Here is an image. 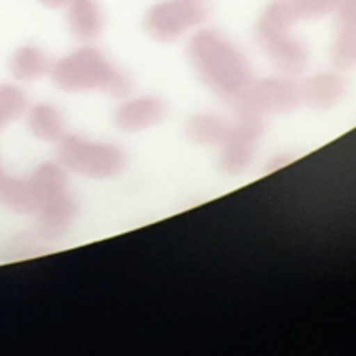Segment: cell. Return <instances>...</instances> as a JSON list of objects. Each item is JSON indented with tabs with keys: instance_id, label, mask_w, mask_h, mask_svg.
Returning a JSON list of instances; mask_svg holds the SVG:
<instances>
[{
	"instance_id": "1",
	"label": "cell",
	"mask_w": 356,
	"mask_h": 356,
	"mask_svg": "<svg viewBox=\"0 0 356 356\" xmlns=\"http://www.w3.org/2000/svg\"><path fill=\"white\" fill-rule=\"evenodd\" d=\"M190 58L202 80L222 99L235 103L252 83L247 59L219 31H198L190 42Z\"/></svg>"
},
{
	"instance_id": "2",
	"label": "cell",
	"mask_w": 356,
	"mask_h": 356,
	"mask_svg": "<svg viewBox=\"0 0 356 356\" xmlns=\"http://www.w3.org/2000/svg\"><path fill=\"white\" fill-rule=\"evenodd\" d=\"M52 82L66 92L101 90L110 96H127L131 79L111 65L97 49L83 47L65 56L51 66Z\"/></svg>"
},
{
	"instance_id": "3",
	"label": "cell",
	"mask_w": 356,
	"mask_h": 356,
	"mask_svg": "<svg viewBox=\"0 0 356 356\" xmlns=\"http://www.w3.org/2000/svg\"><path fill=\"white\" fill-rule=\"evenodd\" d=\"M58 160L63 169L96 179L117 176L125 163L118 146L70 134L58 143Z\"/></svg>"
},
{
	"instance_id": "4",
	"label": "cell",
	"mask_w": 356,
	"mask_h": 356,
	"mask_svg": "<svg viewBox=\"0 0 356 356\" xmlns=\"http://www.w3.org/2000/svg\"><path fill=\"white\" fill-rule=\"evenodd\" d=\"M294 16L287 2H273L264 9L257 23V40L278 70L296 73L305 65V51L296 38L289 35Z\"/></svg>"
},
{
	"instance_id": "5",
	"label": "cell",
	"mask_w": 356,
	"mask_h": 356,
	"mask_svg": "<svg viewBox=\"0 0 356 356\" xmlns=\"http://www.w3.org/2000/svg\"><path fill=\"white\" fill-rule=\"evenodd\" d=\"M209 10V0H163L146 14V31L155 40L172 42L204 23Z\"/></svg>"
},
{
	"instance_id": "6",
	"label": "cell",
	"mask_w": 356,
	"mask_h": 356,
	"mask_svg": "<svg viewBox=\"0 0 356 356\" xmlns=\"http://www.w3.org/2000/svg\"><path fill=\"white\" fill-rule=\"evenodd\" d=\"M299 101V89L284 79H266L250 83L245 92L235 101L240 113L270 115L292 110Z\"/></svg>"
},
{
	"instance_id": "7",
	"label": "cell",
	"mask_w": 356,
	"mask_h": 356,
	"mask_svg": "<svg viewBox=\"0 0 356 356\" xmlns=\"http://www.w3.org/2000/svg\"><path fill=\"white\" fill-rule=\"evenodd\" d=\"M261 134L263 120L259 115L240 113L238 122L229 127L228 136L221 143V169L226 174L243 172L252 160Z\"/></svg>"
},
{
	"instance_id": "8",
	"label": "cell",
	"mask_w": 356,
	"mask_h": 356,
	"mask_svg": "<svg viewBox=\"0 0 356 356\" xmlns=\"http://www.w3.org/2000/svg\"><path fill=\"white\" fill-rule=\"evenodd\" d=\"M165 117V104L155 96H139L125 101L115 113V124L124 132H141L160 124Z\"/></svg>"
},
{
	"instance_id": "9",
	"label": "cell",
	"mask_w": 356,
	"mask_h": 356,
	"mask_svg": "<svg viewBox=\"0 0 356 356\" xmlns=\"http://www.w3.org/2000/svg\"><path fill=\"white\" fill-rule=\"evenodd\" d=\"M35 214L38 218V233L45 240H54L61 236L73 221L75 202L70 197L68 191H65L45 202Z\"/></svg>"
},
{
	"instance_id": "10",
	"label": "cell",
	"mask_w": 356,
	"mask_h": 356,
	"mask_svg": "<svg viewBox=\"0 0 356 356\" xmlns=\"http://www.w3.org/2000/svg\"><path fill=\"white\" fill-rule=\"evenodd\" d=\"M0 202L17 212H37L40 197L33 174L26 179H16L0 170Z\"/></svg>"
},
{
	"instance_id": "11",
	"label": "cell",
	"mask_w": 356,
	"mask_h": 356,
	"mask_svg": "<svg viewBox=\"0 0 356 356\" xmlns=\"http://www.w3.org/2000/svg\"><path fill=\"white\" fill-rule=\"evenodd\" d=\"M68 28L79 40L89 42L103 30V14L96 0H70L66 3Z\"/></svg>"
},
{
	"instance_id": "12",
	"label": "cell",
	"mask_w": 356,
	"mask_h": 356,
	"mask_svg": "<svg viewBox=\"0 0 356 356\" xmlns=\"http://www.w3.org/2000/svg\"><path fill=\"white\" fill-rule=\"evenodd\" d=\"M28 127L38 139L59 143L66 136V125L61 113L52 104H35L28 113Z\"/></svg>"
},
{
	"instance_id": "13",
	"label": "cell",
	"mask_w": 356,
	"mask_h": 356,
	"mask_svg": "<svg viewBox=\"0 0 356 356\" xmlns=\"http://www.w3.org/2000/svg\"><path fill=\"white\" fill-rule=\"evenodd\" d=\"M232 124H226L221 117L212 113H198L190 118L186 132L198 145H219L228 136Z\"/></svg>"
},
{
	"instance_id": "14",
	"label": "cell",
	"mask_w": 356,
	"mask_h": 356,
	"mask_svg": "<svg viewBox=\"0 0 356 356\" xmlns=\"http://www.w3.org/2000/svg\"><path fill=\"white\" fill-rule=\"evenodd\" d=\"M51 63H49L47 56L33 45H26L21 47L19 51L14 54L13 58V73L16 79L24 80V82H31V80L42 79L51 72Z\"/></svg>"
},
{
	"instance_id": "15",
	"label": "cell",
	"mask_w": 356,
	"mask_h": 356,
	"mask_svg": "<svg viewBox=\"0 0 356 356\" xmlns=\"http://www.w3.org/2000/svg\"><path fill=\"white\" fill-rule=\"evenodd\" d=\"M26 99L19 89L13 86L0 87V127L16 118L24 110Z\"/></svg>"
},
{
	"instance_id": "16",
	"label": "cell",
	"mask_w": 356,
	"mask_h": 356,
	"mask_svg": "<svg viewBox=\"0 0 356 356\" xmlns=\"http://www.w3.org/2000/svg\"><path fill=\"white\" fill-rule=\"evenodd\" d=\"M287 3L294 19H298V17L316 16V14L322 13L325 7L332 6L334 0H291V2Z\"/></svg>"
},
{
	"instance_id": "17",
	"label": "cell",
	"mask_w": 356,
	"mask_h": 356,
	"mask_svg": "<svg viewBox=\"0 0 356 356\" xmlns=\"http://www.w3.org/2000/svg\"><path fill=\"white\" fill-rule=\"evenodd\" d=\"M42 3H44V6H47V7H65L66 3L70 2V0H40Z\"/></svg>"
}]
</instances>
